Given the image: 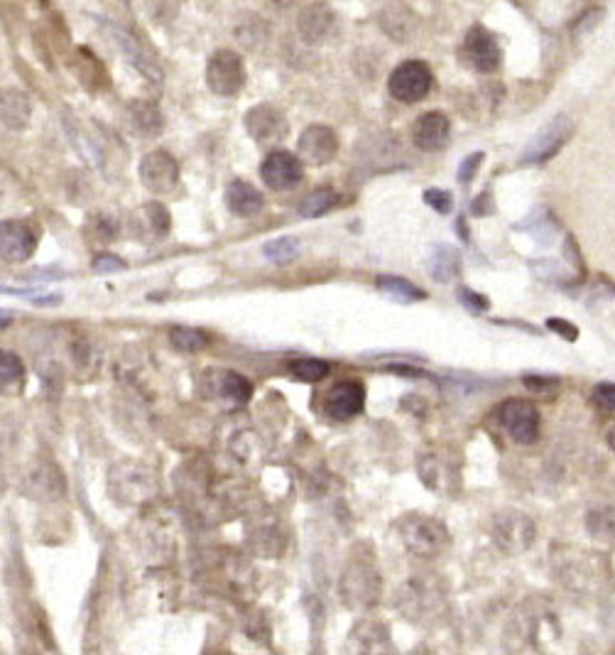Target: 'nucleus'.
Returning <instances> with one entry per match:
<instances>
[{
	"mask_svg": "<svg viewBox=\"0 0 615 655\" xmlns=\"http://www.w3.org/2000/svg\"><path fill=\"white\" fill-rule=\"evenodd\" d=\"M397 533L405 548L422 560H434L449 545V530L442 521L424 513H407L397 523Z\"/></svg>",
	"mask_w": 615,
	"mask_h": 655,
	"instance_id": "nucleus-1",
	"label": "nucleus"
},
{
	"mask_svg": "<svg viewBox=\"0 0 615 655\" xmlns=\"http://www.w3.org/2000/svg\"><path fill=\"white\" fill-rule=\"evenodd\" d=\"M246 64H243L241 54L233 50H219L209 57L206 64V84L221 99H233L246 86Z\"/></svg>",
	"mask_w": 615,
	"mask_h": 655,
	"instance_id": "nucleus-2",
	"label": "nucleus"
},
{
	"mask_svg": "<svg viewBox=\"0 0 615 655\" xmlns=\"http://www.w3.org/2000/svg\"><path fill=\"white\" fill-rule=\"evenodd\" d=\"M380 587H383V582H380L373 562H351L341 577V597L351 609H370L373 604H378Z\"/></svg>",
	"mask_w": 615,
	"mask_h": 655,
	"instance_id": "nucleus-3",
	"label": "nucleus"
},
{
	"mask_svg": "<svg viewBox=\"0 0 615 655\" xmlns=\"http://www.w3.org/2000/svg\"><path fill=\"white\" fill-rule=\"evenodd\" d=\"M434 74L419 59H407V62L397 64L388 79V91L400 104H417L432 91Z\"/></svg>",
	"mask_w": 615,
	"mask_h": 655,
	"instance_id": "nucleus-4",
	"label": "nucleus"
},
{
	"mask_svg": "<svg viewBox=\"0 0 615 655\" xmlns=\"http://www.w3.org/2000/svg\"><path fill=\"white\" fill-rule=\"evenodd\" d=\"M498 422L517 445H532L540 437V410L530 400H505L498 408Z\"/></svg>",
	"mask_w": 615,
	"mask_h": 655,
	"instance_id": "nucleus-5",
	"label": "nucleus"
},
{
	"mask_svg": "<svg viewBox=\"0 0 615 655\" xmlns=\"http://www.w3.org/2000/svg\"><path fill=\"white\" fill-rule=\"evenodd\" d=\"M111 494L118 503H143L155 494V476L138 464H118L111 472Z\"/></svg>",
	"mask_w": 615,
	"mask_h": 655,
	"instance_id": "nucleus-6",
	"label": "nucleus"
},
{
	"mask_svg": "<svg viewBox=\"0 0 615 655\" xmlns=\"http://www.w3.org/2000/svg\"><path fill=\"white\" fill-rule=\"evenodd\" d=\"M138 175L152 194H170L179 182V165L165 150H152L140 160Z\"/></svg>",
	"mask_w": 615,
	"mask_h": 655,
	"instance_id": "nucleus-7",
	"label": "nucleus"
},
{
	"mask_svg": "<svg viewBox=\"0 0 615 655\" xmlns=\"http://www.w3.org/2000/svg\"><path fill=\"white\" fill-rule=\"evenodd\" d=\"M246 131L260 145H268L277 143V140H285L287 133H290V123H287L282 108L272 104H258L246 113Z\"/></svg>",
	"mask_w": 615,
	"mask_h": 655,
	"instance_id": "nucleus-8",
	"label": "nucleus"
},
{
	"mask_svg": "<svg viewBox=\"0 0 615 655\" xmlns=\"http://www.w3.org/2000/svg\"><path fill=\"white\" fill-rule=\"evenodd\" d=\"M260 177L275 192H287V189H295L304 177L302 160L297 155L287 153V150H275L260 165Z\"/></svg>",
	"mask_w": 615,
	"mask_h": 655,
	"instance_id": "nucleus-9",
	"label": "nucleus"
},
{
	"mask_svg": "<svg viewBox=\"0 0 615 655\" xmlns=\"http://www.w3.org/2000/svg\"><path fill=\"white\" fill-rule=\"evenodd\" d=\"M339 153V135L331 131L329 126H309L307 131L299 135L297 140V155L299 160L307 165L321 167L329 165Z\"/></svg>",
	"mask_w": 615,
	"mask_h": 655,
	"instance_id": "nucleus-10",
	"label": "nucleus"
},
{
	"mask_svg": "<svg viewBox=\"0 0 615 655\" xmlns=\"http://www.w3.org/2000/svg\"><path fill=\"white\" fill-rule=\"evenodd\" d=\"M569 138V121L564 116L554 118L552 123L542 128L535 138L527 143V148L522 150L520 165H540V162L554 158L559 153V148Z\"/></svg>",
	"mask_w": 615,
	"mask_h": 655,
	"instance_id": "nucleus-11",
	"label": "nucleus"
},
{
	"mask_svg": "<svg viewBox=\"0 0 615 655\" xmlns=\"http://www.w3.org/2000/svg\"><path fill=\"white\" fill-rule=\"evenodd\" d=\"M464 57L466 62L471 64L476 72L491 74L500 67V59H503V52H500L498 42L491 32L483 25H476L468 30L464 40Z\"/></svg>",
	"mask_w": 615,
	"mask_h": 655,
	"instance_id": "nucleus-12",
	"label": "nucleus"
},
{
	"mask_svg": "<svg viewBox=\"0 0 615 655\" xmlns=\"http://www.w3.org/2000/svg\"><path fill=\"white\" fill-rule=\"evenodd\" d=\"M366 405V388L358 381H341L326 393L324 413L334 420H351L363 413Z\"/></svg>",
	"mask_w": 615,
	"mask_h": 655,
	"instance_id": "nucleus-13",
	"label": "nucleus"
},
{
	"mask_svg": "<svg viewBox=\"0 0 615 655\" xmlns=\"http://www.w3.org/2000/svg\"><path fill=\"white\" fill-rule=\"evenodd\" d=\"M451 135V121L442 111H427L417 118L412 126V140L424 153H437L446 148Z\"/></svg>",
	"mask_w": 615,
	"mask_h": 655,
	"instance_id": "nucleus-14",
	"label": "nucleus"
},
{
	"mask_svg": "<svg viewBox=\"0 0 615 655\" xmlns=\"http://www.w3.org/2000/svg\"><path fill=\"white\" fill-rule=\"evenodd\" d=\"M37 248V236L25 221H5L3 229H0V251H3V258L10 263L27 261V258L35 253Z\"/></svg>",
	"mask_w": 615,
	"mask_h": 655,
	"instance_id": "nucleus-15",
	"label": "nucleus"
},
{
	"mask_svg": "<svg viewBox=\"0 0 615 655\" xmlns=\"http://www.w3.org/2000/svg\"><path fill=\"white\" fill-rule=\"evenodd\" d=\"M336 25V15L329 5L324 3H312L299 13L297 18V32L302 37V42L307 45H319L326 37L331 35Z\"/></svg>",
	"mask_w": 615,
	"mask_h": 655,
	"instance_id": "nucleus-16",
	"label": "nucleus"
},
{
	"mask_svg": "<svg viewBox=\"0 0 615 655\" xmlns=\"http://www.w3.org/2000/svg\"><path fill=\"white\" fill-rule=\"evenodd\" d=\"M128 123L130 128H133V133L145 140L157 138V135L162 133V128H165L160 108L152 104V101H143V99L133 101V104L128 106Z\"/></svg>",
	"mask_w": 615,
	"mask_h": 655,
	"instance_id": "nucleus-17",
	"label": "nucleus"
},
{
	"mask_svg": "<svg viewBox=\"0 0 615 655\" xmlns=\"http://www.w3.org/2000/svg\"><path fill=\"white\" fill-rule=\"evenodd\" d=\"M116 42H118V47L125 52V57L130 59V64H133V67L138 69L145 79H150L152 84H162V69H157L155 59L145 52V47L140 45L138 37H133L130 32H125V30H116Z\"/></svg>",
	"mask_w": 615,
	"mask_h": 655,
	"instance_id": "nucleus-18",
	"label": "nucleus"
},
{
	"mask_svg": "<svg viewBox=\"0 0 615 655\" xmlns=\"http://www.w3.org/2000/svg\"><path fill=\"white\" fill-rule=\"evenodd\" d=\"M226 204L236 216H255L265 207V199L250 182L233 180L226 187Z\"/></svg>",
	"mask_w": 615,
	"mask_h": 655,
	"instance_id": "nucleus-19",
	"label": "nucleus"
},
{
	"mask_svg": "<svg viewBox=\"0 0 615 655\" xmlns=\"http://www.w3.org/2000/svg\"><path fill=\"white\" fill-rule=\"evenodd\" d=\"M0 111H3L5 128H10V131H23V128H27V123H30V116H32L30 96L20 89H5L3 106H0Z\"/></svg>",
	"mask_w": 615,
	"mask_h": 655,
	"instance_id": "nucleus-20",
	"label": "nucleus"
},
{
	"mask_svg": "<svg viewBox=\"0 0 615 655\" xmlns=\"http://www.w3.org/2000/svg\"><path fill=\"white\" fill-rule=\"evenodd\" d=\"M135 224H138L140 234L150 238H165L170 234V226H172L170 211L162 207L160 202H150L135 214Z\"/></svg>",
	"mask_w": 615,
	"mask_h": 655,
	"instance_id": "nucleus-21",
	"label": "nucleus"
},
{
	"mask_svg": "<svg viewBox=\"0 0 615 655\" xmlns=\"http://www.w3.org/2000/svg\"><path fill=\"white\" fill-rule=\"evenodd\" d=\"M429 273L437 283H451L461 273V253L451 246H437L429 256Z\"/></svg>",
	"mask_w": 615,
	"mask_h": 655,
	"instance_id": "nucleus-22",
	"label": "nucleus"
},
{
	"mask_svg": "<svg viewBox=\"0 0 615 655\" xmlns=\"http://www.w3.org/2000/svg\"><path fill=\"white\" fill-rule=\"evenodd\" d=\"M351 638H353V643H356L353 651H358V653L390 651V636H388V629H385L383 624H373V621H368V624L353 626Z\"/></svg>",
	"mask_w": 615,
	"mask_h": 655,
	"instance_id": "nucleus-23",
	"label": "nucleus"
},
{
	"mask_svg": "<svg viewBox=\"0 0 615 655\" xmlns=\"http://www.w3.org/2000/svg\"><path fill=\"white\" fill-rule=\"evenodd\" d=\"M216 393L221 398L231 400L233 405L248 403L250 395H253V386L246 376L236 371H216Z\"/></svg>",
	"mask_w": 615,
	"mask_h": 655,
	"instance_id": "nucleus-24",
	"label": "nucleus"
},
{
	"mask_svg": "<svg viewBox=\"0 0 615 655\" xmlns=\"http://www.w3.org/2000/svg\"><path fill=\"white\" fill-rule=\"evenodd\" d=\"M375 288L383 292L390 300L400 302V305H410V302H422L427 300V292L415 288L412 283H407L405 278H397V275H385L375 283Z\"/></svg>",
	"mask_w": 615,
	"mask_h": 655,
	"instance_id": "nucleus-25",
	"label": "nucleus"
},
{
	"mask_svg": "<svg viewBox=\"0 0 615 655\" xmlns=\"http://www.w3.org/2000/svg\"><path fill=\"white\" fill-rule=\"evenodd\" d=\"M27 489L37 491L40 498H59L64 496V479L62 474L57 472V467H40L35 469V472H30Z\"/></svg>",
	"mask_w": 615,
	"mask_h": 655,
	"instance_id": "nucleus-26",
	"label": "nucleus"
},
{
	"mask_svg": "<svg viewBox=\"0 0 615 655\" xmlns=\"http://www.w3.org/2000/svg\"><path fill=\"white\" fill-rule=\"evenodd\" d=\"M170 341L174 349L184 351V354H194V351H201L209 346V334L192 327H174L170 332Z\"/></svg>",
	"mask_w": 615,
	"mask_h": 655,
	"instance_id": "nucleus-27",
	"label": "nucleus"
},
{
	"mask_svg": "<svg viewBox=\"0 0 615 655\" xmlns=\"http://www.w3.org/2000/svg\"><path fill=\"white\" fill-rule=\"evenodd\" d=\"M336 204V192L334 189L324 187V189H317V192L307 194V197L299 202V214L307 216V219H314V216H321L326 214V211L334 209Z\"/></svg>",
	"mask_w": 615,
	"mask_h": 655,
	"instance_id": "nucleus-28",
	"label": "nucleus"
},
{
	"mask_svg": "<svg viewBox=\"0 0 615 655\" xmlns=\"http://www.w3.org/2000/svg\"><path fill=\"white\" fill-rule=\"evenodd\" d=\"M263 253L270 263L287 265L297 258L299 243H297V238H292V236H280V238H275V241L265 243Z\"/></svg>",
	"mask_w": 615,
	"mask_h": 655,
	"instance_id": "nucleus-29",
	"label": "nucleus"
},
{
	"mask_svg": "<svg viewBox=\"0 0 615 655\" xmlns=\"http://www.w3.org/2000/svg\"><path fill=\"white\" fill-rule=\"evenodd\" d=\"M329 371H331V366L326 364L324 359H297V361H290V373L297 378V381H304V383L321 381V378H324Z\"/></svg>",
	"mask_w": 615,
	"mask_h": 655,
	"instance_id": "nucleus-30",
	"label": "nucleus"
},
{
	"mask_svg": "<svg viewBox=\"0 0 615 655\" xmlns=\"http://www.w3.org/2000/svg\"><path fill=\"white\" fill-rule=\"evenodd\" d=\"M20 376H23V361H20V356L13 354V351H3V356H0V381H3L5 386H10V383L18 381Z\"/></svg>",
	"mask_w": 615,
	"mask_h": 655,
	"instance_id": "nucleus-31",
	"label": "nucleus"
},
{
	"mask_svg": "<svg viewBox=\"0 0 615 655\" xmlns=\"http://www.w3.org/2000/svg\"><path fill=\"white\" fill-rule=\"evenodd\" d=\"M424 202L432 209H437L439 214H449L451 207H454V199H451V194L444 192V189H427V192H424Z\"/></svg>",
	"mask_w": 615,
	"mask_h": 655,
	"instance_id": "nucleus-32",
	"label": "nucleus"
},
{
	"mask_svg": "<svg viewBox=\"0 0 615 655\" xmlns=\"http://www.w3.org/2000/svg\"><path fill=\"white\" fill-rule=\"evenodd\" d=\"M459 302L466 307L468 312H473V315H481V312H486L488 307V300L483 295H478V292L468 290V288H459Z\"/></svg>",
	"mask_w": 615,
	"mask_h": 655,
	"instance_id": "nucleus-33",
	"label": "nucleus"
},
{
	"mask_svg": "<svg viewBox=\"0 0 615 655\" xmlns=\"http://www.w3.org/2000/svg\"><path fill=\"white\" fill-rule=\"evenodd\" d=\"M593 403L603 410H611L615 413V383H598L593 388Z\"/></svg>",
	"mask_w": 615,
	"mask_h": 655,
	"instance_id": "nucleus-34",
	"label": "nucleus"
},
{
	"mask_svg": "<svg viewBox=\"0 0 615 655\" xmlns=\"http://www.w3.org/2000/svg\"><path fill=\"white\" fill-rule=\"evenodd\" d=\"M481 162H483V153H473V155H468V158L464 160V165L459 167V180L468 184L473 180V175H476L478 172V167H481Z\"/></svg>",
	"mask_w": 615,
	"mask_h": 655,
	"instance_id": "nucleus-35",
	"label": "nucleus"
},
{
	"mask_svg": "<svg viewBox=\"0 0 615 655\" xmlns=\"http://www.w3.org/2000/svg\"><path fill=\"white\" fill-rule=\"evenodd\" d=\"M123 268H125V263L121 261V258L108 256V253H103V256H99L94 261V270H96V273H101V275L116 273V270H123Z\"/></svg>",
	"mask_w": 615,
	"mask_h": 655,
	"instance_id": "nucleus-36",
	"label": "nucleus"
},
{
	"mask_svg": "<svg viewBox=\"0 0 615 655\" xmlns=\"http://www.w3.org/2000/svg\"><path fill=\"white\" fill-rule=\"evenodd\" d=\"M547 327L552 329V332H557L559 337H564L566 341H576V337H579V329H576L571 322H564V319H549Z\"/></svg>",
	"mask_w": 615,
	"mask_h": 655,
	"instance_id": "nucleus-37",
	"label": "nucleus"
},
{
	"mask_svg": "<svg viewBox=\"0 0 615 655\" xmlns=\"http://www.w3.org/2000/svg\"><path fill=\"white\" fill-rule=\"evenodd\" d=\"M390 371L402 373V376H422V371H417V368H405V366H390Z\"/></svg>",
	"mask_w": 615,
	"mask_h": 655,
	"instance_id": "nucleus-38",
	"label": "nucleus"
},
{
	"mask_svg": "<svg viewBox=\"0 0 615 655\" xmlns=\"http://www.w3.org/2000/svg\"><path fill=\"white\" fill-rule=\"evenodd\" d=\"M608 445H611V449L615 452V425L608 430Z\"/></svg>",
	"mask_w": 615,
	"mask_h": 655,
	"instance_id": "nucleus-39",
	"label": "nucleus"
}]
</instances>
